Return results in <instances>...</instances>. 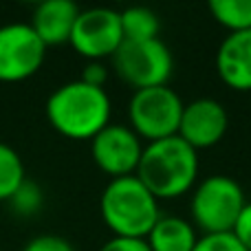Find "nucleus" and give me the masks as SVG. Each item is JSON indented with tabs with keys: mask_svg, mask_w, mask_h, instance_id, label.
I'll list each match as a JSON object with an SVG mask.
<instances>
[{
	"mask_svg": "<svg viewBox=\"0 0 251 251\" xmlns=\"http://www.w3.org/2000/svg\"><path fill=\"white\" fill-rule=\"evenodd\" d=\"M122 16V31L126 42H143V40L159 38L161 22L152 9L148 7H130L119 13Z\"/></svg>",
	"mask_w": 251,
	"mask_h": 251,
	"instance_id": "nucleus-14",
	"label": "nucleus"
},
{
	"mask_svg": "<svg viewBox=\"0 0 251 251\" xmlns=\"http://www.w3.org/2000/svg\"><path fill=\"white\" fill-rule=\"evenodd\" d=\"M79 9L71 0H44L35 7L31 18V29L38 33L44 47H60L71 40Z\"/></svg>",
	"mask_w": 251,
	"mask_h": 251,
	"instance_id": "nucleus-12",
	"label": "nucleus"
},
{
	"mask_svg": "<svg viewBox=\"0 0 251 251\" xmlns=\"http://www.w3.org/2000/svg\"><path fill=\"white\" fill-rule=\"evenodd\" d=\"M69 44L88 62H101L106 57H113L124 44L119 11L106 7L79 11Z\"/></svg>",
	"mask_w": 251,
	"mask_h": 251,
	"instance_id": "nucleus-8",
	"label": "nucleus"
},
{
	"mask_svg": "<svg viewBox=\"0 0 251 251\" xmlns=\"http://www.w3.org/2000/svg\"><path fill=\"white\" fill-rule=\"evenodd\" d=\"M245 205L243 187L227 174H214L192 190V225L201 229V236L231 234Z\"/></svg>",
	"mask_w": 251,
	"mask_h": 251,
	"instance_id": "nucleus-4",
	"label": "nucleus"
},
{
	"mask_svg": "<svg viewBox=\"0 0 251 251\" xmlns=\"http://www.w3.org/2000/svg\"><path fill=\"white\" fill-rule=\"evenodd\" d=\"M183 100L176 91L165 86H152L134 91L128 101V122L141 141H161L178 132L183 115Z\"/></svg>",
	"mask_w": 251,
	"mask_h": 251,
	"instance_id": "nucleus-5",
	"label": "nucleus"
},
{
	"mask_svg": "<svg viewBox=\"0 0 251 251\" xmlns=\"http://www.w3.org/2000/svg\"><path fill=\"white\" fill-rule=\"evenodd\" d=\"M100 251H150L146 238H122V236H113L100 247Z\"/></svg>",
	"mask_w": 251,
	"mask_h": 251,
	"instance_id": "nucleus-20",
	"label": "nucleus"
},
{
	"mask_svg": "<svg viewBox=\"0 0 251 251\" xmlns=\"http://www.w3.org/2000/svg\"><path fill=\"white\" fill-rule=\"evenodd\" d=\"M82 79L84 84L88 86H97V88H104L106 79H108V69H106L101 62H88L82 71Z\"/></svg>",
	"mask_w": 251,
	"mask_h": 251,
	"instance_id": "nucleus-22",
	"label": "nucleus"
},
{
	"mask_svg": "<svg viewBox=\"0 0 251 251\" xmlns=\"http://www.w3.org/2000/svg\"><path fill=\"white\" fill-rule=\"evenodd\" d=\"M150 251H192L199 243L196 227L181 216H161L146 238Z\"/></svg>",
	"mask_w": 251,
	"mask_h": 251,
	"instance_id": "nucleus-13",
	"label": "nucleus"
},
{
	"mask_svg": "<svg viewBox=\"0 0 251 251\" xmlns=\"http://www.w3.org/2000/svg\"><path fill=\"white\" fill-rule=\"evenodd\" d=\"M209 13L229 33L251 31V0H212Z\"/></svg>",
	"mask_w": 251,
	"mask_h": 251,
	"instance_id": "nucleus-15",
	"label": "nucleus"
},
{
	"mask_svg": "<svg viewBox=\"0 0 251 251\" xmlns=\"http://www.w3.org/2000/svg\"><path fill=\"white\" fill-rule=\"evenodd\" d=\"M192 251H247L236 240L234 234H209L199 236V243Z\"/></svg>",
	"mask_w": 251,
	"mask_h": 251,
	"instance_id": "nucleus-18",
	"label": "nucleus"
},
{
	"mask_svg": "<svg viewBox=\"0 0 251 251\" xmlns=\"http://www.w3.org/2000/svg\"><path fill=\"white\" fill-rule=\"evenodd\" d=\"M227 126H229V117L225 106L212 97H201L183 106L176 134L199 152L221 143L227 132Z\"/></svg>",
	"mask_w": 251,
	"mask_h": 251,
	"instance_id": "nucleus-10",
	"label": "nucleus"
},
{
	"mask_svg": "<svg viewBox=\"0 0 251 251\" xmlns=\"http://www.w3.org/2000/svg\"><path fill=\"white\" fill-rule=\"evenodd\" d=\"M218 77L231 91H251V31L229 33L216 53Z\"/></svg>",
	"mask_w": 251,
	"mask_h": 251,
	"instance_id": "nucleus-11",
	"label": "nucleus"
},
{
	"mask_svg": "<svg viewBox=\"0 0 251 251\" xmlns=\"http://www.w3.org/2000/svg\"><path fill=\"white\" fill-rule=\"evenodd\" d=\"M25 181V163L20 154L11 146L0 141V201L7 203Z\"/></svg>",
	"mask_w": 251,
	"mask_h": 251,
	"instance_id": "nucleus-16",
	"label": "nucleus"
},
{
	"mask_svg": "<svg viewBox=\"0 0 251 251\" xmlns=\"http://www.w3.org/2000/svg\"><path fill=\"white\" fill-rule=\"evenodd\" d=\"M134 176L159 201H174L196 187L199 152L178 134L143 146Z\"/></svg>",
	"mask_w": 251,
	"mask_h": 251,
	"instance_id": "nucleus-2",
	"label": "nucleus"
},
{
	"mask_svg": "<svg viewBox=\"0 0 251 251\" xmlns=\"http://www.w3.org/2000/svg\"><path fill=\"white\" fill-rule=\"evenodd\" d=\"M113 104L106 88L82 79L57 86L47 100V119L55 132L73 141H91L110 124Z\"/></svg>",
	"mask_w": 251,
	"mask_h": 251,
	"instance_id": "nucleus-1",
	"label": "nucleus"
},
{
	"mask_svg": "<svg viewBox=\"0 0 251 251\" xmlns=\"http://www.w3.org/2000/svg\"><path fill=\"white\" fill-rule=\"evenodd\" d=\"M100 212L113 236L148 238L161 218L159 199L137 176L110 178L100 199Z\"/></svg>",
	"mask_w": 251,
	"mask_h": 251,
	"instance_id": "nucleus-3",
	"label": "nucleus"
},
{
	"mask_svg": "<svg viewBox=\"0 0 251 251\" xmlns=\"http://www.w3.org/2000/svg\"><path fill=\"white\" fill-rule=\"evenodd\" d=\"M7 203L11 205L13 212L20 214V216H33V214H38L40 207H42L44 196H42L40 185H35V183H31V181H25Z\"/></svg>",
	"mask_w": 251,
	"mask_h": 251,
	"instance_id": "nucleus-17",
	"label": "nucleus"
},
{
	"mask_svg": "<svg viewBox=\"0 0 251 251\" xmlns=\"http://www.w3.org/2000/svg\"><path fill=\"white\" fill-rule=\"evenodd\" d=\"M22 251H75L69 240L60 238V236H35L25 245Z\"/></svg>",
	"mask_w": 251,
	"mask_h": 251,
	"instance_id": "nucleus-19",
	"label": "nucleus"
},
{
	"mask_svg": "<svg viewBox=\"0 0 251 251\" xmlns=\"http://www.w3.org/2000/svg\"><path fill=\"white\" fill-rule=\"evenodd\" d=\"M47 47L29 22L0 26V82L16 84L33 77L44 64Z\"/></svg>",
	"mask_w": 251,
	"mask_h": 251,
	"instance_id": "nucleus-7",
	"label": "nucleus"
},
{
	"mask_svg": "<svg viewBox=\"0 0 251 251\" xmlns=\"http://www.w3.org/2000/svg\"><path fill=\"white\" fill-rule=\"evenodd\" d=\"M113 69L134 91L165 86L172 77L174 60L170 49L159 38L143 42H126L113 55Z\"/></svg>",
	"mask_w": 251,
	"mask_h": 251,
	"instance_id": "nucleus-6",
	"label": "nucleus"
},
{
	"mask_svg": "<svg viewBox=\"0 0 251 251\" xmlns=\"http://www.w3.org/2000/svg\"><path fill=\"white\" fill-rule=\"evenodd\" d=\"M143 154V143L130 126L108 124L91 139V156L110 178L132 176Z\"/></svg>",
	"mask_w": 251,
	"mask_h": 251,
	"instance_id": "nucleus-9",
	"label": "nucleus"
},
{
	"mask_svg": "<svg viewBox=\"0 0 251 251\" xmlns=\"http://www.w3.org/2000/svg\"><path fill=\"white\" fill-rule=\"evenodd\" d=\"M231 234L236 236V240H238L245 249L251 251V203H247L243 207V212H240V216H238V221H236V227H234Z\"/></svg>",
	"mask_w": 251,
	"mask_h": 251,
	"instance_id": "nucleus-21",
	"label": "nucleus"
}]
</instances>
